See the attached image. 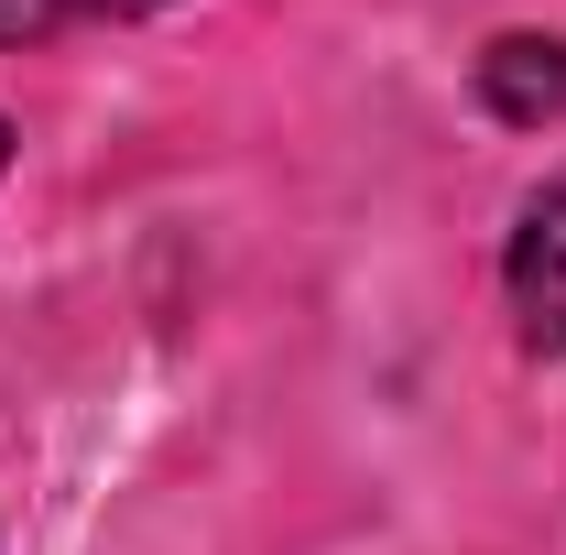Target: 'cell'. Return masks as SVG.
Wrapping results in <instances>:
<instances>
[{
	"mask_svg": "<svg viewBox=\"0 0 566 555\" xmlns=\"http://www.w3.org/2000/svg\"><path fill=\"white\" fill-rule=\"evenodd\" d=\"M501 305H512V338L534 348V359H566V175H545V186L512 208Z\"/></svg>",
	"mask_w": 566,
	"mask_h": 555,
	"instance_id": "cell-1",
	"label": "cell"
},
{
	"mask_svg": "<svg viewBox=\"0 0 566 555\" xmlns=\"http://www.w3.org/2000/svg\"><path fill=\"white\" fill-rule=\"evenodd\" d=\"M469 87H480V109L512 121V132L566 121V33H491L480 66H469Z\"/></svg>",
	"mask_w": 566,
	"mask_h": 555,
	"instance_id": "cell-2",
	"label": "cell"
},
{
	"mask_svg": "<svg viewBox=\"0 0 566 555\" xmlns=\"http://www.w3.org/2000/svg\"><path fill=\"white\" fill-rule=\"evenodd\" d=\"M76 11H109V0H0V33H55Z\"/></svg>",
	"mask_w": 566,
	"mask_h": 555,
	"instance_id": "cell-3",
	"label": "cell"
},
{
	"mask_svg": "<svg viewBox=\"0 0 566 555\" xmlns=\"http://www.w3.org/2000/svg\"><path fill=\"white\" fill-rule=\"evenodd\" d=\"M0 175H11V121H0Z\"/></svg>",
	"mask_w": 566,
	"mask_h": 555,
	"instance_id": "cell-4",
	"label": "cell"
},
{
	"mask_svg": "<svg viewBox=\"0 0 566 555\" xmlns=\"http://www.w3.org/2000/svg\"><path fill=\"white\" fill-rule=\"evenodd\" d=\"M109 11H164V0H109Z\"/></svg>",
	"mask_w": 566,
	"mask_h": 555,
	"instance_id": "cell-5",
	"label": "cell"
}]
</instances>
